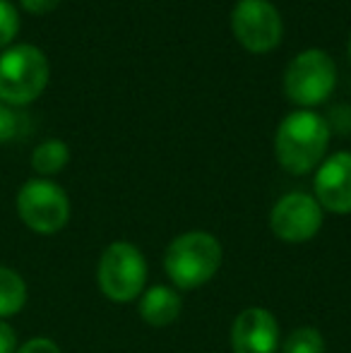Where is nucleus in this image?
<instances>
[{
	"label": "nucleus",
	"mask_w": 351,
	"mask_h": 353,
	"mask_svg": "<svg viewBox=\"0 0 351 353\" xmlns=\"http://www.w3.org/2000/svg\"><path fill=\"white\" fill-rule=\"evenodd\" d=\"M330 144V125L313 111H294L281 121L274 135V154L281 168L305 176L320 166Z\"/></svg>",
	"instance_id": "obj_1"
},
{
	"label": "nucleus",
	"mask_w": 351,
	"mask_h": 353,
	"mask_svg": "<svg viewBox=\"0 0 351 353\" xmlns=\"http://www.w3.org/2000/svg\"><path fill=\"white\" fill-rule=\"evenodd\" d=\"M221 243L207 231L181 233L166 248L164 270L178 291H192L214 279L221 267Z\"/></svg>",
	"instance_id": "obj_2"
},
{
	"label": "nucleus",
	"mask_w": 351,
	"mask_h": 353,
	"mask_svg": "<svg viewBox=\"0 0 351 353\" xmlns=\"http://www.w3.org/2000/svg\"><path fill=\"white\" fill-rule=\"evenodd\" d=\"M48 61L41 48L17 43L0 53V101L8 106H27L37 101L48 84Z\"/></svg>",
	"instance_id": "obj_3"
},
{
	"label": "nucleus",
	"mask_w": 351,
	"mask_h": 353,
	"mask_svg": "<svg viewBox=\"0 0 351 353\" xmlns=\"http://www.w3.org/2000/svg\"><path fill=\"white\" fill-rule=\"evenodd\" d=\"M99 291L113 303H130L145 293L147 260L132 243L116 241L101 252L97 267Z\"/></svg>",
	"instance_id": "obj_4"
},
{
	"label": "nucleus",
	"mask_w": 351,
	"mask_h": 353,
	"mask_svg": "<svg viewBox=\"0 0 351 353\" xmlns=\"http://www.w3.org/2000/svg\"><path fill=\"white\" fill-rule=\"evenodd\" d=\"M17 214L27 228L41 236H53L70 219V200L66 190L46 178H32L17 192Z\"/></svg>",
	"instance_id": "obj_5"
},
{
	"label": "nucleus",
	"mask_w": 351,
	"mask_h": 353,
	"mask_svg": "<svg viewBox=\"0 0 351 353\" xmlns=\"http://www.w3.org/2000/svg\"><path fill=\"white\" fill-rule=\"evenodd\" d=\"M337 84L334 61L320 48H308L289 63L284 74V92L299 106H318Z\"/></svg>",
	"instance_id": "obj_6"
},
{
	"label": "nucleus",
	"mask_w": 351,
	"mask_h": 353,
	"mask_svg": "<svg viewBox=\"0 0 351 353\" xmlns=\"http://www.w3.org/2000/svg\"><path fill=\"white\" fill-rule=\"evenodd\" d=\"M231 32L250 53H270L279 46L284 24L270 0H239L231 12Z\"/></svg>",
	"instance_id": "obj_7"
},
{
	"label": "nucleus",
	"mask_w": 351,
	"mask_h": 353,
	"mask_svg": "<svg viewBox=\"0 0 351 353\" xmlns=\"http://www.w3.org/2000/svg\"><path fill=\"white\" fill-rule=\"evenodd\" d=\"M270 228L284 243H308L323 228V207L305 192H289L272 207Z\"/></svg>",
	"instance_id": "obj_8"
},
{
	"label": "nucleus",
	"mask_w": 351,
	"mask_h": 353,
	"mask_svg": "<svg viewBox=\"0 0 351 353\" xmlns=\"http://www.w3.org/2000/svg\"><path fill=\"white\" fill-rule=\"evenodd\" d=\"M234 353H277L279 322L267 307H245L231 325Z\"/></svg>",
	"instance_id": "obj_9"
},
{
	"label": "nucleus",
	"mask_w": 351,
	"mask_h": 353,
	"mask_svg": "<svg viewBox=\"0 0 351 353\" xmlns=\"http://www.w3.org/2000/svg\"><path fill=\"white\" fill-rule=\"evenodd\" d=\"M315 200L332 214H351V154L339 152L315 173Z\"/></svg>",
	"instance_id": "obj_10"
},
{
	"label": "nucleus",
	"mask_w": 351,
	"mask_h": 353,
	"mask_svg": "<svg viewBox=\"0 0 351 353\" xmlns=\"http://www.w3.org/2000/svg\"><path fill=\"white\" fill-rule=\"evenodd\" d=\"M183 301L176 288L152 286L140 298V317L150 327H169L181 317Z\"/></svg>",
	"instance_id": "obj_11"
},
{
	"label": "nucleus",
	"mask_w": 351,
	"mask_h": 353,
	"mask_svg": "<svg viewBox=\"0 0 351 353\" xmlns=\"http://www.w3.org/2000/svg\"><path fill=\"white\" fill-rule=\"evenodd\" d=\"M27 303V283L12 267L0 265V320H8L22 312Z\"/></svg>",
	"instance_id": "obj_12"
},
{
	"label": "nucleus",
	"mask_w": 351,
	"mask_h": 353,
	"mask_svg": "<svg viewBox=\"0 0 351 353\" xmlns=\"http://www.w3.org/2000/svg\"><path fill=\"white\" fill-rule=\"evenodd\" d=\"M70 161V147L63 140H46L32 152V168L39 176H56Z\"/></svg>",
	"instance_id": "obj_13"
},
{
	"label": "nucleus",
	"mask_w": 351,
	"mask_h": 353,
	"mask_svg": "<svg viewBox=\"0 0 351 353\" xmlns=\"http://www.w3.org/2000/svg\"><path fill=\"white\" fill-rule=\"evenodd\" d=\"M284 353H325V339L315 327H299L286 336Z\"/></svg>",
	"instance_id": "obj_14"
},
{
	"label": "nucleus",
	"mask_w": 351,
	"mask_h": 353,
	"mask_svg": "<svg viewBox=\"0 0 351 353\" xmlns=\"http://www.w3.org/2000/svg\"><path fill=\"white\" fill-rule=\"evenodd\" d=\"M19 32V14L10 0H0V48H5Z\"/></svg>",
	"instance_id": "obj_15"
},
{
	"label": "nucleus",
	"mask_w": 351,
	"mask_h": 353,
	"mask_svg": "<svg viewBox=\"0 0 351 353\" xmlns=\"http://www.w3.org/2000/svg\"><path fill=\"white\" fill-rule=\"evenodd\" d=\"M19 123H22V118L12 111V106L0 101V144L14 140L19 135Z\"/></svg>",
	"instance_id": "obj_16"
},
{
	"label": "nucleus",
	"mask_w": 351,
	"mask_h": 353,
	"mask_svg": "<svg viewBox=\"0 0 351 353\" xmlns=\"http://www.w3.org/2000/svg\"><path fill=\"white\" fill-rule=\"evenodd\" d=\"M14 353H63V351L53 339H46V336H34V339L24 341L22 346H17V351Z\"/></svg>",
	"instance_id": "obj_17"
},
{
	"label": "nucleus",
	"mask_w": 351,
	"mask_h": 353,
	"mask_svg": "<svg viewBox=\"0 0 351 353\" xmlns=\"http://www.w3.org/2000/svg\"><path fill=\"white\" fill-rule=\"evenodd\" d=\"M17 351V332L12 330L8 320H0V353Z\"/></svg>",
	"instance_id": "obj_18"
},
{
	"label": "nucleus",
	"mask_w": 351,
	"mask_h": 353,
	"mask_svg": "<svg viewBox=\"0 0 351 353\" xmlns=\"http://www.w3.org/2000/svg\"><path fill=\"white\" fill-rule=\"evenodd\" d=\"M19 3L32 14H48L51 10H56L61 5V0H19Z\"/></svg>",
	"instance_id": "obj_19"
},
{
	"label": "nucleus",
	"mask_w": 351,
	"mask_h": 353,
	"mask_svg": "<svg viewBox=\"0 0 351 353\" xmlns=\"http://www.w3.org/2000/svg\"><path fill=\"white\" fill-rule=\"evenodd\" d=\"M349 58H351V41H349Z\"/></svg>",
	"instance_id": "obj_20"
}]
</instances>
